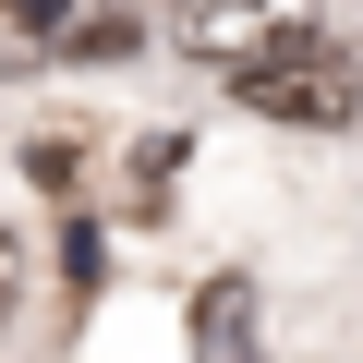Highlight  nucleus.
I'll return each mask as SVG.
<instances>
[{
	"instance_id": "nucleus-1",
	"label": "nucleus",
	"mask_w": 363,
	"mask_h": 363,
	"mask_svg": "<svg viewBox=\"0 0 363 363\" xmlns=\"http://www.w3.org/2000/svg\"><path fill=\"white\" fill-rule=\"evenodd\" d=\"M230 97L267 109V121H291V133H339V121L363 109L351 49H327V25H315V37H279V49H255V61H230Z\"/></svg>"
},
{
	"instance_id": "nucleus-2",
	"label": "nucleus",
	"mask_w": 363,
	"mask_h": 363,
	"mask_svg": "<svg viewBox=\"0 0 363 363\" xmlns=\"http://www.w3.org/2000/svg\"><path fill=\"white\" fill-rule=\"evenodd\" d=\"M327 25V0H182V49L194 61H255V49H279V37H315Z\"/></svg>"
},
{
	"instance_id": "nucleus-3",
	"label": "nucleus",
	"mask_w": 363,
	"mask_h": 363,
	"mask_svg": "<svg viewBox=\"0 0 363 363\" xmlns=\"http://www.w3.org/2000/svg\"><path fill=\"white\" fill-rule=\"evenodd\" d=\"M194 363H255V291L242 279H206L194 291Z\"/></svg>"
},
{
	"instance_id": "nucleus-4",
	"label": "nucleus",
	"mask_w": 363,
	"mask_h": 363,
	"mask_svg": "<svg viewBox=\"0 0 363 363\" xmlns=\"http://www.w3.org/2000/svg\"><path fill=\"white\" fill-rule=\"evenodd\" d=\"M169 169H182V145H169V133H145V145H133V182H121L133 218H157V206H169Z\"/></svg>"
},
{
	"instance_id": "nucleus-5",
	"label": "nucleus",
	"mask_w": 363,
	"mask_h": 363,
	"mask_svg": "<svg viewBox=\"0 0 363 363\" xmlns=\"http://www.w3.org/2000/svg\"><path fill=\"white\" fill-rule=\"evenodd\" d=\"M0 25H13V37H61V25H73V0H0Z\"/></svg>"
},
{
	"instance_id": "nucleus-6",
	"label": "nucleus",
	"mask_w": 363,
	"mask_h": 363,
	"mask_svg": "<svg viewBox=\"0 0 363 363\" xmlns=\"http://www.w3.org/2000/svg\"><path fill=\"white\" fill-rule=\"evenodd\" d=\"M0 327H13V230H0Z\"/></svg>"
}]
</instances>
